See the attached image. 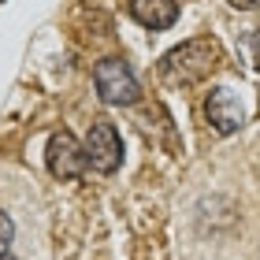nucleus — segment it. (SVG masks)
Returning a JSON list of instances; mask_svg holds the SVG:
<instances>
[{"label":"nucleus","instance_id":"obj_8","mask_svg":"<svg viewBox=\"0 0 260 260\" xmlns=\"http://www.w3.org/2000/svg\"><path fill=\"white\" fill-rule=\"evenodd\" d=\"M253 63H256V67H260V30H256V34H253Z\"/></svg>","mask_w":260,"mask_h":260},{"label":"nucleus","instance_id":"obj_2","mask_svg":"<svg viewBox=\"0 0 260 260\" xmlns=\"http://www.w3.org/2000/svg\"><path fill=\"white\" fill-rule=\"evenodd\" d=\"M93 82H97V93L104 104H138L141 97V86L126 60H101L93 71Z\"/></svg>","mask_w":260,"mask_h":260},{"label":"nucleus","instance_id":"obj_3","mask_svg":"<svg viewBox=\"0 0 260 260\" xmlns=\"http://www.w3.org/2000/svg\"><path fill=\"white\" fill-rule=\"evenodd\" d=\"M82 149H86L89 168L101 171V175H112V171L123 164L119 130H115V123H108V119H97V123L89 126V134H86V141H82Z\"/></svg>","mask_w":260,"mask_h":260},{"label":"nucleus","instance_id":"obj_9","mask_svg":"<svg viewBox=\"0 0 260 260\" xmlns=\"http://www.w3.org/2000/svg\"><path fill=\"white\" fill-rule=\"evenodd\" d=\"M0 260H45V256H0Z\"/></svg>","mask_w":260,"mask_h":260},{"label":"nucleus","instance_id":"obj_1","mask_svg":"<svg viewBox=\"0 0 260 260\" xmlns=\"http://www.w3.org/2000/svg\"><path fill=\"white\" fill-rule=\"evenodd\" d=\"M219 60H223V52L212 38H193L160 56V78L168 86H197L219 67Z\"/></svg>","mask_w":260,"mask_h":260},{"label":"nucleus","instance_id":"obj_7","mask_svg":"<svg viewBox=\"0 0 260 260\" xmlns=\"http://www.w3.org/2000/svg\"><path fill=\"white\" fill-rule=\"evenodd\" d=\"M238 11H253V8H260V0H231Z\"/></svg>","mask_w":260,"mask_h":260},{"label":"nucleus","instance_id":"obj_5","mask_svg":"<svg viewBox=\"0 0 260 260\" xmlns=\"http://www.w3.org/2000/svg\"><path fill=\"white\" fill-rule=\"evenodd\" d=\"M205 119L216 134H234V130L245 126V104L234 89L227 86H216L205 97Z\"/></svg>","mask_w":260,"mask_h":260},{"label":"nucleus","instance_id":"obj_4","mask_svg":"<svg viewBox=\"0 0 260 260\" xmlns=\"http://www.w3.org/2000/svg\"><path fill=\"white\" fill-rule=\"evenodd\" d=\"M45 160H49L52 179H60V182L78 179V175L89 168L86 149H82V141L71 134V130H56V134L49 138V152H45Z\"/></svg>","mask_w":260,"mask_h":260},{"label":"nucleus","instance_id":"obj_6","mask_svg":"<svg viewBox=\"0 0 260 260\" xmlns=\"http://www.w3.org/2000/svg\"><path fill=\"white\" fill-rule=\"evenodd\" d=\"M130 15L149 30H168L179 19V4L175 0H130Z\"/></svg>","mask_w":260,"mask_h":260}]
</instances>
